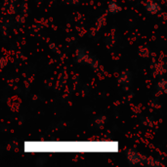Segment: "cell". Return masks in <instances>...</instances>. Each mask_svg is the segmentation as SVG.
I'll list each match as a JSON object with an SVG mask.
<instances>
[{"label":"cell","instance_id":"6da1fadb","mask_svg":"<svg viewBox=\"0 0 167 167\" xmlns=\"http://www.w3.org/2000/svg\"><path fill=\"white\" fill-rule=\"evenodd\" d=\"M27 153H114L116 142H25Z\"/></svg>","mask_w":167,"mask_h":167},{"label":"cell","instance_id":"7a4b0ae2","mask_svg":"<svg viewBox=\"0 0 167 167\" xmlns=\"http://www.w3.org/2000/svg\"><path fill=\"white\" fill-rule=\"evenodd\" d=\"M157 9H158L157 5H153V4H150V5L148 6V10H149L150 12H151V13L157 12Z\"/></svg>","mask_w":167,"mask_h":167},{"label":"cell","instance_id":"3957f363","mask_svg":"<svg viewBox=\"0 0 167 167\" xmlns=\"http://www.w3.org/2000/svg\"><path fill=\"white\" fill-rule=\"evenodd\" d=\"M109 9H110V12L114 13V12H117V10L119 9V8H118L117 5H115L114 3H110V6H109Z\"/></svg>","mask_w":167,"mask_h":167}]
</instances>
